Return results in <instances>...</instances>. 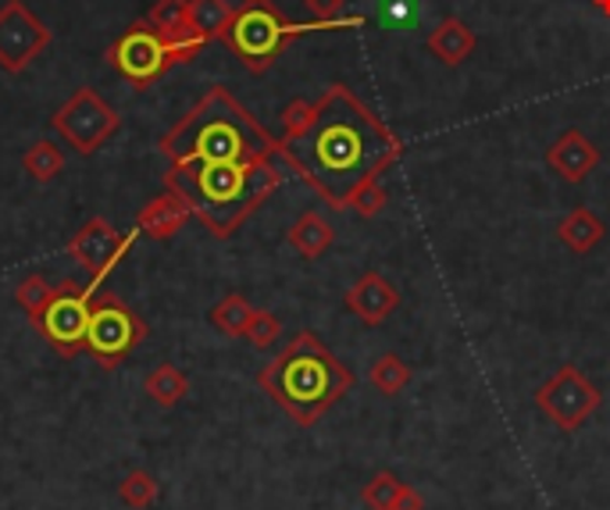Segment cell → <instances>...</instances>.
Returning <instances> with one entry per match:
<instances>
[{
    "instance_id": "d6986e66",
    "label": "cell",
    "mask_w": 610,
    "mask_h": 510,
    "mask_svg": "<svg viewBox=\"0 0 610 510\" xmlns=\"http://www.w3.org/2000/svg\"><path fill=\"white\" fill-rule=\"evenodd\" d=\"M143 393L158 407H176V403L186 400V393H190V379H186V371L176 368V364H158L143 379Z\"/></svg>"
},
{
    "instance_id": "5b68a950",
    "label": "cell",
    "mask_w": 610,
    "mask_h": 510,
    "mask_svg": "<svg viewBox=\"0 0 610 510\" xmlns=\"http://www.w3.org/2000/svg\"><path fill=\"white\" fill-rule=\"evenodd\" d=\"M350 26H361L358 14H353V19H343V22H303V26H297L290 19H282L271 0H243L240 8H232V19L222 32V43L250 68V72H264V68H271V61L282 54V47L297 37H303V32L350 29Z\"/></svg>"
},
{
    "instance_id": "6da1fadb",
    "label": "cell",
    "mask_w": 610,
    "mask_h": 510,
    "mask_svg": "<svg viewBox=\"0 0 610 510\" xmlns=\"http://www.w3.org/2000/svg\"><path fill=\"white\" fill-rule=\"evenodd\" d=\"M279 154L339 211L364 179L397 161L400 140L347 87H332L300 129L282 136Z\"/></svg>"
},
{
    "instance_id": "4fadbf2b",
    "label": "cell",
    "mask_w": 610,
    "mask_h": 510,
    "mask_svg": "<svg viewBox=\"0 0 610 510\" xmlns=\"http://www.w3.org/2000/svg\"><path fill=\"white\" fill-rule=\"evenodd\" d=\"M347 308L358 314L364 326H382V321L400 308V293L379 271H364V276L347 289Z\"/></svg>"
},
{
    "instance_id": "d6a6232c",
    "label": "cell",
    "mask_w": 610,
    "mask_h": 510,
    "mask_svg": "<svg viewBox=\"0 0 610 510\" xmlns=\"http://www.w3.org/2000/svg\"><path fill=\"white\" fill-rule=\"evenodd\" d=\"M393 510H426V497H421L418 489L403 486V489H400V497H397V507H393Z\"/></svg>"
},
{
    "instance_id": "7a4b0ae2",
    "label": "cell",
    "mask_w": 610,
    "mask_h": 510,
    "mask_svg": "<svg viewBox=\"0 0 610 510\" xmlns=\"http://www.w3.org/2000/svg\"><path fill=\"white\" fill-rule=\"evenodd\" d=\"M282 172L276 158L261 161H179L168 164L164 186L197 222L218 240L240 229L261 203L279 190Z\"/></svg>"
},
{
    "instance_id": "8992f818",
    "label": "cell",
    "mask_w": 610,
    "mask_h": 510,
    "mask_svg": "<svg viewBox=\"0 0 610 510\" xmlns=\"http://www.w3.org/2000/svg\"><path fill=\"white\" fill-rule=\"evenodd\" d=\"M147 339L143 318L136 314L126 300L108 293L104 286L97 289L90 308V329H87V353H93L104 368H118L126 357Z\"/></svg>"
},
{
    "instance_id": "7402d4cb",
    "label": "cell",
    "mask_w": 610,
    "mask_h": 510,
    "mask_svg": "<svg viewBox=\"0 0 610 510\" xmlns=\"http://www.w3.org/2000/svg\"><path fill=\"white\" fill-rule=\"evenodd\" d=\"M232 19L229 0H190V26L208 40H222V32Z\"/></svg>"
},
{
    "instance_id": "836d02e7",
    "label": "cell",
    "mask_w": 610,
    "mask_h": 510,
    "mask_svg": "<svg viewBox=\"0 0 610 510\" xmlns=\"http://www.w3.org/2000/svg\"><path fill=\"white\" fill-rule=\"evenodd\" d=\"M592 8H597L600 14H607V19H610V0H592Z\"/></svg>"
},
{
    "instance_id": "2e32d148",
    "label": "cell",
    "mask_w": 610,
    "mask_h": 510,
    "mask_svg": "<svg viewBox=\"0 0 610 510\" xmlns=\"http://www.w3.org/2000/svg\"><path fill=\"white\" fill-rule=\"evenodd\" d=\"M429 50L432 58H439L443 64L457 68L461 61L471 58L474 50V32L461 22V19H443L432 32H429Z\"/></svg>"
},
{
    "instance_id": "83f0119b",
    "label": "cell",
    "mask_w": 610,
    "mask_h": 510,
    "mask_svg": "<svg viewBox=\"0 0 610 510\" xmlns=\"http://www.w3.org/2000/svg\"><path fill=\"white\" fill-rule=\"evenodd\" d=\"M403 482L397 479V474L389 471H379L376 479H371L364 489H361V500L371 507V510H393L397 507V497H400Z\"/></svg>"
},
{
    "instance_id": "9a60e30c",
    "label": "cell",
    "mask_w": 610,
    "mask_h": 510,
    "mask_svg": "<svg viewBox=\"0 0 610 510\" xmlns=\"http://www.w3.org/2000/svg\"><path fill=\"white\" fill-rule=\"evenodd\" d=\"M190 218H193V211L186 208L172 190H168L136 214V229H140V236H147V240H172Z\"/></svg>"
},
{
    "instance_id": "cb8c5ba5",
    "label": "cell",
    "mask_w": 610,
    "mask_h": 510,
    "mask_svg": "<svg viewBox=\"0 0 610 510\" xmlns=\"http://www.w3.org/2000/svg\"><path fill=\"white\" fill-rule=\"evenodd\" d=\"M250 318H253V308L240 293H229L226 300H218L211 308V326L218 332H226V336H243L247 326H250Z\"/></svg>"
},
{
    "instance_id": "30bf717a",
    "label": "cell",
    "mask_w": 610,
    "mask_h": 510,
    "mask_svg": "<svg viewBox=\"0 0 610 510\" xmlns=\"http://www.w3.org/2000/svg\"><path fill=\"white\" fill-rule=\"evenodd\" d=\"M108 61L122 72L136 90H147L150 82L161 79L172 61H168V43L147 19L129 26L108 50Z\"/></svg>"
},
{
    "instance_id": "ba28073f",
    "label": "cell",
    "mask_w": 610,
    "mask_h": 510,
    "mask_svg": "<svg viewBox=\"0 0 610 510\" xmlns=\"http://www.w3.org/2000/svg\"><path fill=\"white\" fill-rule=\"evenodd\" d=\"M100 282H87L79 286L76 279H64L58 286L54 303L47 308V314L40 318L37 332L50 343V350L61 357H76L87 350V329H90V308L97 297Z\"/></svg>"
},
{
    "instance_id": "1f68e13d",
    "label": "cell",
    "mask_w": 610,
    "mask_h": 510,
    "mask_svg": "<svg viewBox=\"0 0 610 510\" xmlns=\"http://www.w3.org/2000/svg\"><path fill=\"white\" fill-rule=\"evenodd\" d=\"M308 11L314 14V22H343L339 11H343V0H303Z\"/></svg>"
},
{
    "instance_id": "44dd1931",
    "label": "cell",
    "mask_w": 610,
    "mask_h": 510,
    "mask_svg": "<svg viewBox=\"0 0 610 510\" xmlns=\"http://www.w3.org/2000/svg\"><path fill=\"white\" fill-rule=\"evenodd\" d=\"M158 497H161V486H158L154 474L143 471V468L129 471L126 479L118 482V500H122V507H129V510H150L158 503Z\"/></svg>"
},
{
    "instance_id": "7c38bea8",
    "label": "cell",
    "mask_w": 610,
    "mask_h": 510,
    "mask_svg": "<svg viewBox=\"0 0 610 510\" xmlns=\"http://www.w3.org/2000/svg\"><path fill=\"white\" fill-rule=\"evenodd\" d=\"M50 43V29L32 14L22 0H8L0 8V68L26 72L32 58Z\"/></svg>"
},
{
    "instance_id": "e0dca14e",
    "label": "cell",
    "mask_w": 610,
    "mask_h": 510,
    "mask_svg": "<svg viewBox=\"0 0 610 510\" xmlns=\"http://www.w3.org/2000/svg\"><path fill=\"white\" fill-rule=\"evenodd\" d=\"M332 240H336V229L326 222V214L318 211H303L290 226V247L308 261H318L321 253L332 247Z\"/></svg>"
},
{
    "instance_id": "484cf974",
    "label": "cell",
    "mask_w": 610,
    "mask_h": 510,
    "mask_svg": "<svg viewBox=\"0 0 610 510\" xmlns=\"http://www.w3.org/2000/svg\"><path fill=\"white\" fill-rule=\"evenodd\" d=\"M379 26L389 32H411L421 22V0H379Z\"/></svg>"
},
{
    "instance_id": "603a6c76",
    "label": "cell",
    "mask_w": 610,
    "mask_h": 510,
    "mask_svg": "<svg viewBox=\"0 0 610 510\" xmlns=\"http://www.w3.org/2000/svg\"><path fill=\"white\" fill-rule=\"evenodd\" d=\"M22 168L26 172L37 179V182H50V179H58L64 172V154H61V147L58 143H50V140H37L32 143L26 154H22Z\"/></svg>"
},
{
    "instance_id": "5bb4252c",
    "label": "cell",
    "mask_w": 610,
    "mask_h": 510,
    "mask_svg": "<svg viewBox=\"0 0 610 510\" xmlns=\"http://www.w3.org/2000/svg\"><path fill=\"white\" fill-rule=\"evenodd\" d=\"M550 168L557 176H561L564 182H582L589 179L592 172H597V164H600V150L597 143L589 140V136H582L579 129H568L561 140H557L550 147V154H547Z\"/></svg>"
},
{
    "instance_id": "f546056e",
    "label": "cell",
    "mask_w": 610,
    "mask_h": 510,
    "mask_svg": "<svg viewBox=\"0 0 610 510\" xmlns=\"http://www.w3.org/2000/svg\"><path fill=\"white\" fill-rule=\"evenodd\" d=\"M279 336H282V321L271 314V311H258V308H253V318H250V326L243 332L247 343H253L258 350H268V347L279 343Z\"/></svg>"
},
{
    "instance_id": "ffe728a7",
    "label": "cell",
    "mask_w": 610,
    "mask_h": 510,
    "mask_svg": "<svg viewBox=\"0 0 610 510\" xmlns=\"http://www.w3.org/2000/svg\"><path fill=\"white\" fill-rule=\"evenodd\" d=\"M54 297H58V286H50L43 276H26L19 286H14V303L26 311L32 326H40V318L47 314L50 303H54Z\"/></svg>"
},
{
    "instance_id": "d4e9b609",
    "label": "cell",
    "mask_w": 610,
    "mask_h": 510,
    "mask_svg": "<svg viewBox=\"0 0 610 510\" xmlns=\"http://www.w3.org/2000/svg\"><path fill=\"white\" fill-rule=\"evenodd\" d=\"M368 379H371V386H376L382 397H397V393H403V389H407V382H411V368H407L397 353H382L379 361L371 364Z\"/></svg>"
},
{
    "instance_id": "f1b7e54d",
    "label": "cell",
    "mask_w": 610,
    "mask_h": 510,
    "mask_svg": "<svg viewBox=\"0 0 610 510\" xmlns=\"http://www.w3.org/2000/svg\"><path fill=\"white\" fill-rule=\"evenodd\" d=\"M147 22L154 26L161 37L172 29H182L186 22H190V0H158V4L150 8Z\"/></svg>"
},
{
    "instance_id": "3957f363",
    "label": "cell",
    "mask_w": 610,
    "mask_h": 510,
    "mask_svg": "<svg viewBox=\"0 0 610 510\" xmlns=\"http://www.w3.org/2000/svg\"><path fill=\"white\" fill-rule=\"evenodd\" d=\"M168 164L179 161H261L276 158L279 143L253 122L250 111L229 90L214 87L182 114L176 129L161 136Z\"/></svg>"
},
{
    "instance_id": "4dcf8cb0",
    "label": "cell",
    "mask_w": 610,
    "mask_h": 510,
    "mask_svg": "<svg viewBox=\"0 0 610 510\" xmlns=\"http://www.w3.org/2000/svg\"><path fill=\"white\" fill-rule=\"evenodd\" d=\"M386 186L379 182V176H371V179H364L358 190H353V197H350V208L358 211V214H364V218H376L382 208H386Z\"/></svg>"
},
{
    "instance_id": "4316f807",
    "label": "cell",
    "mask_w": 610,
    "mask_h": 510,
    "mask_svg": "<svg viewBox=\"0 0 610 510\" xmlns=\"http://www.w3.org/2000/svg\"><path fill=\"white\" fill-rule=\"evenodd\" d=\"M164 43H168V61H172V68L176 64H186V61H193L203 47H208L211 40L208 37H200V32L186 22L182 29H172V32H164Z\"/></svg>"
},
{
    "instance_id": "52a82bcc",
    "label": "cell",
    "mask_w": 610,
    "mask_h": 510,
    "mask_svg": "<svg viewBox=\"0 0 610 510\" xmlns=\"http://www.w3.org/2000/svg\"><path fill=\"white\" fill-rule=\"evenodd\" d=\"M50 122H54V129L61 132V140L72 147L76 154L90 158L118 132V126H122V114H118L97 90L82 87L64 100Z\"/></svg>"
},
{
    "instance_id": "8fae6325",
    "label": "cell",
    "mask_w": 610,
    "mask_h": 510,
    "mask_svg": "<svg viewBox=\"0 0 610 510\" xmlns=\"http://www.w3.org/2000/svg\"><path fill=\"white\" fill-rule=\"evenodd\" d=\"M136 236H140V229H132L129 236H122L108 222V218L93 214V218H87V222L76 229L72 240H68V258H72L82 271H87L93 282L104 286V279L111 276L118 264H122V258L129 253Z\"/></svg>"
},
{
    "instance_id": "9c48e42d",
    "label": "cell",
    "mask_w": 610,
    "mask_h": 510,
    "mask_svg": "<svg viewBox=\"0 0 610 510\" xmlns=\"http://www.w3.org/2000/svg\"><path fill=\"white\" fill-rule=\"evenodd\" d=\"M536 407L561 432H574L600 411V389L592 386L574 364H564L536 389Z\"/></svg>"
},
{
    "instance_id": "ac0fdd59",
    "label": "cell",
    "mask_w": 610,
    "mask_h": 510,
    "mask_svg": "<svg viewBox=\"0 0 610 510\" xmlns=\"http://www.w3.org/2000/svg\"><path fill=\"white\" fill-rule=\"evenodd\" d=\"M557 236H561V243L574 253H589L597 250L600 240H603V222L589 208H574L561 218V226H557Z\"/></svg>"
},
{
    "instance_id": "277c9868",
    "label": "cell",
    "mask_w": 610,
    "mask_h": 510,
    "mask_svg": "<svg viewBox=\"0 0 610 510\" xmlns=\"http://www.w3.org/2000/svg\"><path fill=\"white\" fill-rule=\"evenodd\" d=\"M258 386L297 424H314L353 386L347 364L314 332H300L261 368Z\"/></svg>"
}]
</instances>
